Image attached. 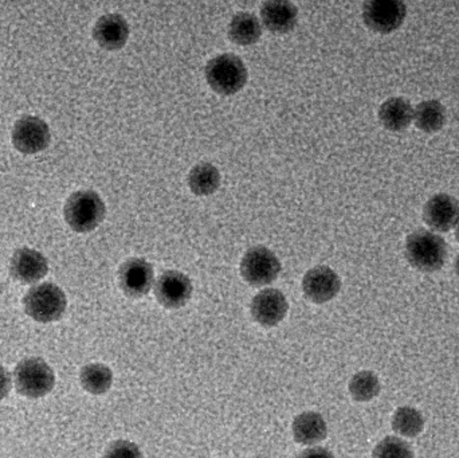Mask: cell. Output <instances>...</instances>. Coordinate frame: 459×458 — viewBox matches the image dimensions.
<instances>
[{"instance_id":"obj_1","label":"cell","mask_w":459,"mask_h":458,"mask_svg":"<svg viewBox=\"0 0 459 458\" xmlns=\"http://www.w3.org/2000/svg\"><path fill=\"white\" fill-rule=\"evenodd\" d=\"M446 257V242L438 234L418 230L407 237L406 258L418 271L425 273L441 271Z\"/></svg>"},{"instance_id":"obj_2","label":"cell","mask_w":459,"mask_h":458,"mask_svg":"<svg viewBox=\"0 0 459 458\" xmlns=\"http://www.w3.org/2000/svg\"><path fill=\"white\" fill-rule=\"evenodd\" d=\"M13 385L19 394L37 400L53 392L56 374L40 358H27L13 370Z\"/></svg>"},{"instance_id":"obj_3","label":"cell","mask_w":459,"mask_h":458,"mask_svg":"<svg viewBox=\"0 0 459 458\" xmlns=\"http://www.w3.org/2000/svg\"><path fill=\"white\" fill-rule=\"evenodd\" d=\"M24 311L35 322L53 323L61 319L66 311V295L51 282L35 285L23 298Z\"/></svg>"},{"instance_id":"obj_4","label":"cell","mask_w":459,"mask_h":458,"mask_svg":"<svg viewBox=\"0 0 459 458\" xmlns=\"http://www.w3.org/2000/svg\"><path fill=\"white\" fill-rule=\"evenodd\" d=\"M105 204L94 191H77L65 204V220L77 233H88L101 225Z\"/></svg>"},{"instance_id":"obj_5","label":"cell","mask_w":459,"mask_h":458,"mask_svg":"<svg viewBox=\"0 0 459 458\" xmlns=\"http://www.w3.org/2000/svg\"><path fill=\"white\" fill-rule=\"evenodd\" d=\"M206 80L212 91L220 94L238 93L247 82V69L239 56L222 54L209 61Z\"/></svg>"},{"instance_id":"obj_6","label":"cell","mask_w":459,"mask_h":458,"mask_svg":"<svg viewBox=\"0 0 459 458\" xmlns=\"http://www.w3.org/2000/svg\"><path fill=\"white\" fill-rule=\"evenodd\" d=\"M281 263L277 255L264 246H254L246 252L240 263V274L247 284L264 287L277 280Z\"/></svg>"},{"instance_id":"obj_7","label":"cell","mask_w":459,"mask_h":458,"mask_svg":"<svg viewBox=\"0 0 459 458\" xmlns=\"http://www.w3.org/2000/svg\"><path fill=\"white\" fill-rule=\"evenodd\" d=\"M406 13V4L401 0H369L363 5L364 23L382 34L399 29Z\"/></svg>"},{"instance_id":"obj_8","label":"cell","mask_w":459,"mask_h":458,"mask_svg":"<svg viewBox=\"0 0 459 458\" xmlns=\"http://www.w3.org/2000/svg\"><path fill=\"white\" fill-rule=\"evenodd\" d=\"M13 143L21 152H40L50 143V129L42 118L24 116L13 126Z\"/></svg>"},{"instance_id":"obj_9","label":"cell","mask_w":459,"mask_h":458,"mask_svg":"<svg viewBox=\"0 0 459 458\" xmlns=\"http://www.w3.org/2000/svg\"><path fill=\"white\" fill-rule=\"evenodd\" d=\"M342 280L329 266H316L305 274L302 290L307 300L315 304L328 303L339 295Z\"/></svg>"},{"instance_id":"obj_10","label":"cell","mask_w":459,"mask_h":458,"mask_svg":"<svg viewBox=\"0 0 459 458\" xmlns=\"http://www.w3.org/2000/svg\"><path fill=\"white\" fill-rule=\"evenodd\" d=\"M118 282L128 298H143L150 293L155 282L152 265L144 258H131L121 265Z\"/></svg>"},{"instance_id":"obj_11","label":"cell","mask_w":459,"mask_h":458,"mask_svg":"<svg viewBox=\"0 0 459 458\" xmlns=\"http://www.w3.org/2000/svg\"><path fill=\"white\" fill-rule=\"evenodd\" d=\"M155 296L166 308H182L193 296V282L182 272H166L156 281Z\"/></svg>"},{"instance_id":"obj_12","label":"cell","mask_w":459,"mask_h":458,"mask_svg":"<svg viewBox=\"0 0 459 458\" xmlns=\"http://www.w3.org/2000/svg\"><path fill=\"white\" fill-rule=\"evenodd\" d=\"M289 311V303L285 295L281 290L267 289L261 290L251 303V315L254 320L262 327H275L280 324Z\"/></svg>"},{"instance_id":"obj_13","label":"cell","mask_w":459,"mask_h":458,"mask_svg":"<svg viewBox=\"0 0 459 458\" xmlns=\"http://www.w3.org/2000/svg\"><path fill=\"white\" fill-rule=\"evenodd\" d=\"M423 220L433 230L446 233L457 225L459 220L457 199L447 194H437L425 204Z\"/></svg>"},{"instance_id":"obj_14","label":"cell","mask_w":459,"mask_h":458,"mask_svg":"<svg viewBox=\"0 0 459 458\" xmlns=\"http://www.w3.org/2000/svg\"><path fill=\"white\" fill-rule=\"evenodd\" d=\"M48 264L45 255L30 247H22L13 253L10 272L22 284H35L48 274Z\"/></svg>"},{"instance_id":"obj_15","label":"cell","mask_w":459,"mask_h":458,"mask_svg":"<svg viewBox=\"0 0 459 458\" xmlns=\"http://www.w3.org/2000/svg\"><path fill=\"white\" fill-rule=\"evenodd\" d=\"M93 37L101 48L107 50H118L128 40V22L118 13H107L97 21Z\"/></svg>"},{"instance_id":"obj_16","label":"cell","mask_w":459,"mask_h":458,"mask_svg":"<svg viewBox=\"0 0 459 458\" xmlns=\"http://www.w3.org/2000/svg\"><path fill=\"white\" fill-rule=\"evenodd\" d=\"M261 16L267 30L275 34H285L296 26L299 10L288 0H269L262 4Z\"/></svg>"},{"instance_id":"obj_17","label":"cell","mask_w":459,"mask_h":458,"mask_svg":"<svg viewBox=\"0 0 459 458\" xmlns=\"http://www.w3.org/2000/svg\"><path fill=\"white\" fill-rule=\"evenodd\" d=\"M291 430L294 440L305 446L317 445L325 440L328 435L325 419L316 411H305L297 416Z\"/></svg>"},{"instance_id":"obj_18","label":"cell","mask_w":459,"mask_h":458,"mask_svg":"<svg viewBox=\"0 0 459 458\" xmlns=\"http://www.w3.org/2000/svg\"><path fill=\"white\" fill-rule=\"evenodd\" d=\"M379 120L388 131H404L414 120V108L407 99L393 97L380 107Z\"/></svg>"},{"instance_id":"obj_19","label":"cell","mask_w":459,"mask_h":458,"mask_svg":"<svg viewBox=\"0 0 459 458\" xmlns=\"http://www.w3.org/2000/svg\"><path fill=\"white\" fill-rule=\"evenodd\" d=\"M229 35L237 45H254L262 35L261 22L253 13H237L230 22Z\"/></svg>"},{"instance_id":"obj_20","label":"cell","mask_w":459,"mask_h":458,"mask_svg":"<svg viewBox=\"0 0 459 458\" xmlns=\"http://www.w3.org/2000/svg\"><path fill=\"white\" fill-rule=\"evenodd\" d=\"M414 121L420 131L434 134L444 128L446 123V109L437 99L420 102L414 110Z\"/></svg>"},{"instance_id":"obj_21","label":"cell","mask_w":459,"mask_h":458,"mask_svg":"<svg viewBox=\"0 0 459 458\" xmlns=\"http://www.w3.org/2000/svg\"><path fill=\"white\" fill-rule=\"evenodd\" d=\"M188 186L195 195H212L221 186L220 169L210 163L198 164L188 175Z\"/></svg>"},{"instance_id":"obj_22","label":"cell","mask_w":459,"mask_h":458,"mask_svg":"<svg viewBox=\"0 0 459 458\" xmlns=\"http://www.w3.org/2000/svg\"><path fill=\"white\" fill-rule=\"evenodd\" d=\"M80 381L89 394L102 395L112 387L113 373L108 366L91 363L81 370Z\"/></svg>"},{"instance_id":"obj_23","label":"cell","mask_w":459,"mask_h":458,"mask_svg":"<svg viewBox=\"0 0 459 458\" xmlns=\"http://www.w3.org/2000/svg\"><path fill=\"white\" fill-rule=\"evenodd\" d=\"M393 429L399 436L414 438L425 429V419L417 409L402 406L394 413Z\"/></svg>"},{"instance_id":"obj_24","label":"cell","mask_w":459,"mask_h":458,"mask_svg":"<svg viewBox=\"0 0 459 458\" xmlns=\"http://www.w3.org/2000/svg\"><path fill=\"white\" fill-rule=\"evenodd\" d=\"M380 381L377 374L369 370L355 374L350 382L351 397L356 402H369L379 395Z\"/></svg>"},{"instance_id":"obj_25","label":"cell","mask_w":459,"mask_h":458,"mask_svg":"<svg viewBox=\"0 0 459 458\" xmlns=\"http://www.w3.org/2000/svg\"><path fill=\"white\" fill-rule=\"evenodd\" d=\"M372 458H414V452L407 441L390 436L375 446Z\"/></svg>"},{"instance_id":"obj_26","label":"cell","mask_w":459,"mask_h":458,"mask_svg":"<svg viewBox=\"0 0 459 458\" xmlns=\"http://www.w3.org/2000/svg\"><path fill=\"white\" fill-rule=\"evenodd\" d=\"M104 458H143V454L136 444L131 443V441L118 440L108 446Z\"/></svg>"},{"instance_id":"obj_27","label":"cell","mask_w":459,"mask_h":458,"mask_svg":"<svg viewBox=\"0 0 459 458\" xmlns=\"http://www.w3.org/2000/svg\"><path fill=\"white\" fill-rule=\"evenodd\" d=\"M11 387H13V378L10 373L0 366V401L4 400L10 394Z\"/></svg>"},{"instance_id":"obj_28","label":"cell","mask_w":459,"mask_h":458,"mask_svg":"<svg viewBox=\"0 0 459 458\" xmlns=\"http://www.w3.org/2000/svg\"><path fill=\"white\" fill-rule=\"evenodd\" d=\"M297 458H334V456L328 449L315 446V448L305 449Z\"/></svg>"},{"instance_id":"obj_29","label":"cell","mask_w":459,"mask_h":458,"mask_svg":"<svg viewBox=\"0 0 459 458\" xmlns=\"http://www.w3.org/2000/svg\"><path fill=\"white\" fill-rule=\"evenodd\" d=\"M455 273H457V276L459 277V255H457V258H455Z\"/></svg>"},{"instance_id":"obj_30","label":"cell","mask_w":459,"mask_h":458,"mask_svg":"<svg viewBox=\"0 0 459 458\" xmlns=\"http://www.w3.org/2000/svg\"><path fill=\"white\" fill-rule=\"evenodd\" d=\"M455 238H457V241L459 242V220L457 225H455Z\"/></svg>"}]
</instances>
